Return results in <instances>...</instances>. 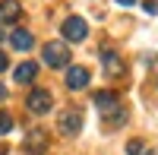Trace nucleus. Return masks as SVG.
<instances>
[{
  "label": "nucleus",
  "mask_w": 158,
  "mask_h": 155,
  "mask_svg": "<svg viewBox=\"0 0 158 155\" xmlns=\"http://www.w3.org/2000/svg\"><path fill=\"white\" fill-rule=\"evenodd\" d=\"M92 101H95L98 111H111V108L120 105V95H117V92H95V98H92Z\"/></svg>",
  "instance_id": "nucleus-9"
},
{
  "label": "nucleus",
  "mask_w": 158,
  "mask_h": 155,
  "mask_svg": "<svg viewBox=\"0 0 158 155\" xmlns=\"http://www.w3.org/2000/svg\"><path fill=\"white\" fill-rule=\"evenodd\" d=\"M85 35H89V25H85V19H79V16H70L67 22H63V38L67 41H85Z\"/></svg>",
  "instance_id": "nucleus-2"
},
{
  "label": "nucleus",
  "mask_w": 158,
  "mask_h": 155,
  "mask_svg": "<svg viewBox=\"0 0 158 155\" xmlns=\"http://www.w3.org/2000/svg\"><path fill=\"white\" fill-rule=\"evenodd\" d=\"M22 149L29 152V155H44V152H48V133H44V130H32L29 136H25Z\"/></svg>",
  "instance_id": "nucleus-3"
},
{
  "label": "nucleus",
  "mask_w": 158,
  "mask_h": 155,
  "mask_svg": "<svg viewBox=\"0 0 158 155\" xmlns=\"http://www.w3.org/2000/svg\"><path fill=\"white\" fill-rule=\"evenodd\" d=\"M0 155H6V149H0Z\"/></svg>",
  "instance_id": "nucleus-19"
},
{
  "label": "nucleus",
  "mask_w": 158,
  "mask_h": 155,
  "mask_svg": "<svg viewBox=\"0 0 158 155\" xmlns=\"http://www.w3.org/2000/svg\"><path fill=\"white\" fill-rule=\"evenodd\" d=\"M41 60L48 63V67H54V70L67 67V63H70V48H67V41H48V44L41 48Z\"/></svg>",
  "instance_id": "nucleus-1"
},
{
  "label": "nucleus",
  "mask_w": 158,
  "mask_h": 155,
  "mask_svg": "<svg viewBox=\"0 0 158 155\" xmlns=\"http://www.w3.org/2000/svg\"><path fill=\"white\" fill-rule=\"evenodd\" d=\"M13 76H16V82H32L35 76H38V67H35L32 60H25V63H19V67H16V73H13Z\"/></svg>",
  "instance_id": "nucleus-10"
},
{
  "label": "nucleus",
  "mask_w": 158,
  "mask_h": 155,
  "mask_svg": "<svg viewBox=\"0 0 158 155\" xmlns=\"http://www.w3.org/2000/svg\"><path fill=\"white\" fill-rule=\"evenodd\" d=\"M117 3H120V6H130V3H136V0H117Z\"/></svg>",
  "instance_id": "nucleus-17"
},
{
  "label": "nucleus",
  "mask_w": 158,
  "mask_h": 155,
  "mask_svg": "<svg viewBox=\"0 0 158 155\" xmlns=\"http://www.w3.org/2000/svg\"><path fill=\"white\" fill-rule=\"evenodd\" d=\"M123 120H127V111H123L120 105L111 108V111H104V127H111V130H114V127H120Z\"/></svg>",
  "instance_id": "nucleus-12"
},
{
  "label": "nucleus",
  "mask_w": 158,
  "mask_h": 155,
  "mask_svg": "<svg viewBox=\"0 0 158 155\" xmlns=\"http://www.w3.org/2000/svg\"><path fill=\"white\" fill-rule=\"evenodd\" d=\"M0 38H3V35H0Z\"/></svg>",
  "instance_id": "nucleus-21"
},
{
  "label": "nucleus",
  "mask_w": 158,
  "mask_h": 155,
  "mask_svg": "<svg viewBox=\"0 0 158 155\" xmlns=\"http://www.w3.org/2000/svg\"><path fill=\"white\" fill-rule=\"evenodd\" d=\"M25 108H29L32 114H48V108H51V92H48V89H35V92L29 95V101H25Z\"/></svg>",
  "instance_id": "nucleus-5"
},
{
  "label": "nucleus",
  "mask_w": 158,
  "mask_h": 155,
  "mask_svg": "<svg viewBox=\"0 0 158 155\" xmlns=\"http://www.w3.org/2000/svg\"><path fill=\"white\" fill-rule=\"evenodd\" d=\"M142 10L152 13V16H158V3H155V0H146V3H142Z\"/></svg>",
  "instance_id": "nucleus-15"
},
{
  "label": "nucleus",
  "mask_w": 158,
  "mask_h": 155,
  "mask_svg": "<svg viewBox=\"0 0 158 155\" xmlns=\"http://www.w3.org/2000/svg\"><path fill=\"white\" fill-rule=\"evenodd\" d=\"M57 127H60V133H79V130H82V111H63L60 114V120H57Z\"/></svg>",
  "instance_id": "nucleus-4"
},
{
  "label": "nucleus",
  "mask_w": 158,
  "mask_h": 155,
  "mask_svg": "<svg viewBox=\"0 0 158 155\" xmlns=\"http://www.w3.org/2000/svg\"><path fill=\"white\" fill-rule=\"evenodd\" d=\"M10 127H13V117H10V114H0V136L10 133Z\"/></svg>",
  "instance_id": "nucleus-13"
},
{
  "label": "nucleus",
  "mask_w": 158,
  "mask_h": 155,
  "mask_svg": "<svg viewBox=\"0 0 158 155\" xmlns=\"http://www.w3.org/2000/svg\"><path fill=\"white\" fill-rule=\"evenodd\" d=\"M101 67H104V73H108L111 79H117V76H123V57H117L114 51H104L101 54Z\"/></svg>",
  "instance_id": "nucleus-7"
},
{
  "label": "nucleus",
  "mask_w": 158,
  "mask_h": 155,
  "mask_svg": "<svg viewBox=\"0 0 158 155\" xmlns=\"http://www.w3.org/2000/svg\"><path fill=\"white\" fill-rule=\"evenodd\" d=\"M0 101H6V89L3 86H0Z\"/></svg>",
  "instance_id": "nucleus-18"
},
{
  "label": "nucleus",
  "mask_w": 158,
  "mask_h": 155,
  "mask_svg": "<svg viewBox=\"0 0 158 155\" xmlns=\"http://www.w3.org/2000/svg\"><path fill=\"white\" fill-rule=\"evenodd\" d=\"M89 79H92V73L85 67H70L67 70V89H76V92H79V89L89 86Z\"/></svg>",
  "instance_id": "nucleus-6"
},
{
  "label": "nucleus",
  "mask_w": 158,
  "mask_h": 155,
  "mask_svg": "<svg viewBox=\"0 0 158 155\" xmlns=\"http://www.w3.org/2000/svg\"><path fill=\"white\" fill-rule=\"evenodd\" d=\"M127 155H142V143L139 139H133V143L127 146Z\"/></svg>",
  "instance_id": "nucleus-14"
},
{
  "label": "nucleus",
  "mask_w": 158,
  "mask_h": 155,
  "mask_svg": "<svg viewBox=\"0 0 158 155\" xmlns=\"http://www.w3.org/2000/svg\"><path fill=\"white\" fill-rule=\"evenodd\" d=\"M10 41H13V48H16V51H29L32 44H35V38H32V32H13L10 35Z\"/></svg>",
  "instance_id": "nucleus-11"
},
{
  "label": "nucleus",
  "mask_w": 158,
  "mask_h": 155,
  "mask_svg": "<svg viewBox=\"0 0 158 155\" xmlns=\"http://www.w3.org/2000/svg\"><path fill=\"white\" fill-rule=\"evenodd\" d=\"M142 155H152V152H142Z\"/></svg>",
  "instance_id": "nucleus-20"
},
{
  "label": "nucleus",
  "mask_w": 158,
  "mask_h": 155,
  "mask_svg": "<svg viewBox=\"0 0 158 155\" xmlns=\"http://www.w3.org/2000/svg\"><path fill=\"white\" fill-rule=\"evenodd\" d=\"M19 13H22V6L16 0H0V25H13L19 19Z\"/></svg>",
  "instance_id": "nucleus-8"
},
{
  "label": "nucleus",
  "mask_w": 158,
  "mask_h": 155,
  "mask_svg": "<svg viewBox=\"0 0 158 155\" xmlns=\"http://www.w3.org/2000/svg\"><path fill=\"white\" fill-rule=\"evenodd\" d=\"M6 67H10V60H6V57H3V54H0V73H3V70H6Z\"/></svg>",
  "instance_id": "nucleus-16"
}]
</instances>
